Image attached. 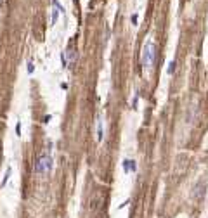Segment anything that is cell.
Returning <instances> with one entry per match:
<instances>
[{"mask_svg":"<svg viewBox=\"0 0 208 218\" xmlns=\"http://www.w3.org/2000/svg\"><path fill=\"white\" fill-rule=\"evenodd\" d=\"M154 59H156V45L153 40H148L144 45V50H142V66L151 68L154 64Z\"/></svg>","mask_w":208,"mask_h":218,"instance_id":"obj_1","label":"cell"},{"mask_svg":"<svg viewBox=\"0 0 208 218\" xmlns=\"http://www.w3.org/2000/svg\"><path fill=\"white\" fill-rule=\"evenodd\" d=\"M52 170V158L50 154H40L37 163H35V171L37 173H47Z\"/></svg>","mask_w":208,"mask_h":218,"instance_id":"obj_2","label":"cell"},{"mask_svg":"<svg viewBox=\"0 0 208 218\" xmlns=\"http://www.w3.org/2000/svg\"><path fill=\"white\" fill-rule=\"evenodd\" d=\"M121 166H123V171H125V173L135 171V168H137V165H135V161H134V159H125Z\"/></svg>","mask_w":208,"mask_h":218,"instance_id":"obj_3","label":"cell"},{"mask_svg":"<svg viewBox=\"0 0 208 218\" xmlns=\"http://www.w3.org/2000/svg\"><path fill=\"white\" fill-rule=\"evenodd\" d=\"M102 139H104V123H102V118H97V140L99 142H102Z\"/></svg>","mask_w":208,"mask_h":218,"instance_id":"obj_4","label":"cell"},{"mask_svg":"<svg viewBox=\"0 0 208 218\" xmlns=\"http://www.w3.org/2000/svg\"><path fill=\"white\" fill-rule=\"evenodd\" d=\"M10 173H12V168H7V171H5V177H4V180H2V184H0V185H2V187H5V184H7V180H9V177H10Z\"/></svg>","mask_w":208,"mask_h":218,"instance_id":"obj_5","label":"cell"},{"mask_svg":"<svg viewBox=\"0 0 208 218\" xmlns=\"http://www.w3.org/2000/svg\"><path fill=\"white\" fill-rule=\"evenodd\" d=\"M173 71H175V62L172 61V62L168 64V69H167V73H168V75H173Z\"/></svg>","mask_w":208,"mask_h":218,"instance_id":"obj_6","label":"cell"},{"mask_svg":"<svg viewBox=\"0 0 208 218\" xmlns=\"http://www.w3.org/2000/svg\"><path fill=\"white\" fill-rule=\"evenodd\" d=\"M33 69H35V68H33V62H28V73H33Z\"/></svg>","mask_w":208,"mask_h":218,"instance_id":"obj_7","label":"cell"},{"mask_svg":"<svg viewBox=\"0 0 208 218\" xmlns=\"http://www.w3.org/2000/svg\"><path fill=\"white\" fill-rule=\"evenodd\" d=\"M16 133H18V135H21V123H18V125H16Z\"/></svg>","mask_w":208,"mask_h":218,"instance_id":"obj_8","label":"cell"},{"mask_svg":"<svg viewBox=\"0 0 208 218\" xmlns=\"http://www.w3.org/2000/svg\"><path fill=\"white\" fill-rule=\"evenodd\" d=\"M130 203V199H127V201H123V203H121V204H120V208H123V206H127V204H129Z\"/></svg>","mask_w":208,"mask_h":218,"instance_id":"obj_9","label":"cell"}]
</instances>
